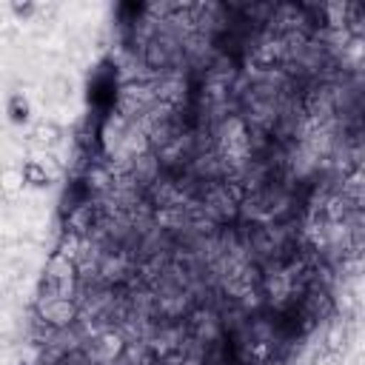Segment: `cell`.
Returning a JSON list of instances; mask_svg holds the SVG:
<instances>
[{
    "label": "cell",
    "mask_w": 365,
    "mask_h": 365,
    "mask_svg": "<svg viewBox=\"0 0 365 365\" xmlns=\"http://www.w3.org/2000/svg\"><path fill=\"white\" fill-rule=\"evenodd\" d=\"M34 140H37L40 145H54V143L60 140V128H57L54 123H40V125L34 128Z\"/></svg>",
    "instance_id": "obj_6"
},
{
    "label": "cell",
    "mask_w": 365,
    "mask_h": 365,
    "mask_svg": "<svg viewBox=\"0 0 365 365\" xmlns=\"http://www.w3.org/2000/svg\"><path fill=\"white\" fill-rule=\"evenodd\" d=\"M94 225V208H91V202H80V205H74L71 211H68V228L74 231V234H86L88 228Z\"/></svg>",
    "instance_id": "obj_3"
},
{
    "label": "cell",
    "mask_w": 365,
    "mask_h": 365,
    "mask_svg": "<svg viewBox=\"0 0 365 365\" xmlns=\"http://www.w3.org/2000/svg\"><path fill=\"white\" fill-rule=\"evenodd\" d=\"M80 308L74 299L66 297H40V319L54 328V331H66L68 325H74Z\"/></svg>",
    "instance_id": "obj_1"
},
{
    "label": "cell",
    "mask_w": 365,
    "mask_h": 365,
    "mask_svg": "<svg viewBox=\"0 0 365 365\" xmlns=\"http://www.w3.org/2000/svg\"><path fill=\"white\" fill-rule=\"evenodd\" d=\"M11 11H14L17 17H29V14L37 11V6H34V3H11Z\"/></svg>",
    "instance_id": "obj_8"
},
{
    "label": "cell",
    "mask_w": 365,
    "mask_h": 365,
    "mask_svg": "<svg viewBox=\"0 0 365 365\" xmlns=\"http://www.w3.org/2000/svg\"><path fill=\"white\" fill-rule=\"evenodd\" d=\"M174 54H177V46H174V40H168V37H151L145 46H143V60H145V66L148 68H154V71H163V68H168L171 63H174Z\"/></svg>",
    "instance_id": "obj_2"
},
{
    "label": "cell",
    "mask_w": 365,
    "mask_h": 365,
    "mask_svg": "<svg viewBox=\"0 0 365 365\" xmlns=\"http://www.w3.org/2000/svg\"><path fill=\"white\" fill-rule=\"evenodd\" d=\"M20 182H23V177H20V168H17V171H6V174H3V185H6L9 191H14Z\"/></svg>",
    "instance_id": "obj_7"
},
{
    "label": "cell",
    "mask_w": 365,
    "mask_h": 365,
    "mask_svg": "<svg viewBox=\"0 0 365 365\" xmlns=\"http://www.w3.org/2000/svg\"><path fill=\"white\" fill-rule=\"evenodd\" d=\"M20 177H23V185H31V188H43V185H48V182H51L48 171H46L37 160L23 163V165H20Z\"/></svg>",
    "instance_id": "obj_5"
},
{
    "label": "cell",
    "mask_w": 365,
    "mask_h": 365,
    "mask_svg": "<svg viewBox=\"0 0 365 365\" xmlns=\"http://www.w3.org/2000/svg\"><path fill=\"white\" fill-rule=\"evenodd\" d=\"M6 114H9V120H11L14 125L29 123V117H31V103H29V97L20 94V91H14V94L9 97V103H6Z\"/></svg>",
    "instance_id": "obj_4"
}]
</instances>
